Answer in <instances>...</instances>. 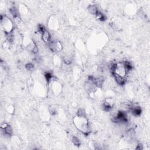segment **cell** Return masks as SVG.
Listing matches in <instances>:
<instances>
[{
    "mask_svg": "<svg viewBox=\"0 0 150 150\" xmlns=\"http://www.w3.org/2000/svg\"><path fill=\"white\" fill-rule=\"evenodd\" d=\"M87 9H88V11L90 13H91L92 15H94L95 16H96V15L99 12L97 7L94 5H90L88 6Z\"/></svg>",
    "mask_w": 150,
    "mask_h": 150,
    "instance_id": "9c48e42d",
    "label": "cell"
},
{
    "mask_svg": "<svg viewBox=\"0 0 150 150\" xmlns=\"http://www.w3.org/2000/svg\"><path fill=\"white\" fill-rule=\"evenodd\" d=\"M49 84V86L53 94L57 96L59 95L62 90V86L60 82L54 77H52V79L47 82Z\"/></svg>",
    "mask_w": 150,
    "mask_h": 150,
    "instance_id": "3957f363",
    "label": "cell"
},
{
    "mask_svg": "<svg viewBox=\"0 0 150 150\" xmlns=\"http://www.w3.org/2000/svg\"><path fill=\"white\" fill-rule=\"evenodd\" d=\"M75 127L84 135H87L91 131L88 120L86 114H77L73 120Z\"/></svg>",
    "mask_w": 150,
    "mask_h": 150,
    "instance_id": "6da1fadb",
    "label": "cell"
},
{
    "mask_svg": "<svg viewBox=\"0 0 150 150\" xmlns=\"http://www.w3.org/2000/svg\"><path fill=\"white\" fill-rule=\"evenodd\" d=\"M48 44H49V46L50 49L53 52H61V50H62L63 46H62V43L60 42L51 41Z\"/></svg>",
    "mask_w": 150,
    "mask_h": 150,
    "instance_id": "277c9868",
    "label": "cell"
},
{
    "mask_svg": "<svg viewBox=\"0 0 150 150\" xmlns=\"http://www.w3.org/2000/svg\"><path fill=\"white\" fill-rule=\"evenodd\" d=\"M18 11H19V15H23V16H26L29 13L28 8L24 4H20L19 6Z\"/></svg>",
    "mask_w": 150,
    "mask_h": 150,
    "instance_id": "ba28073f",
    "label": "cell"
},
{
    "mask_svg": "<svg viewBox=\"0 0 150 150\" xmlns=\"http://www.w3.org/2000/svg\"><path fill=\"white\" fill-rule=\"evenodd\" d=\"M113 105H114V101L112 98H106L103 102V107L105 111H108L112 108Z\"/></svg>",
    "mask_w": 150,
    "mask_h": 150,
    "instance_id": "5b68a950",
    "label": "cell"
},
{
    "mask_svg": "<svg viewBox=\"0 0 150 150\" xmlns=\"http://www.w3.org/2000/svg\"><path fill=\"white\" fill-rule=\"evenodd\" d=\"M48 26L49 29L56 30L59 28V22L57 20L53 17H51L48 21Z\"/></svg>",
    "mask_w": 150,
    "mask_h": 150,
    "instance_id": "8992f818",
    "label": "cell"
},
{
    "mask_svg": "<svg viewBox=\"0 0 150 150\" xmlns=\"http://www.w3.org/2000/svg\"><path fill=\"white\" fill-rule=\"evenodd\" d=\"M72 142L76 146H79L80 145V141L79 139L76 137H73L72 138Z\"/></svg>",
    "mask_w": 150,
    "mask_h": 150,
    "instance_id": "30bf717a",
    "label": "cell"
},
{
    "mask_svg": "<svg viewBox=\"0 0 150 150\" xmlns=\"http://www.w3.org/2000/svg\"><path fill=\"white\" fill-rule=\"evenodd\" d=\"M41 36H42V40L45 42V43H49L51 42V36L50 35L49 33V32L48 31H47L46 30H44L42 33H41Z\"/></svg>",
    "mask_w": 150,
    "mask_h": 150,
    "instance_id": "52a82bcc",
    "label": "cell"
},
{
    "mask_svg": "<svg viewBox=\"0 0 150 150\" xmlns=\"http://www.w3.org/2000/svg\"><path fill=\"white\" fill-rule=\"evenodd\" d=\"M1 25L2 30L6 36L11 35L14 29V25L12 21L6 15H1Z\"/></svg>",
    "mask_w": 150,
    "mask_h": 150,
    "instance_id": "7a4b0ae2",
    "label": "cell"
},
{
    "mask_svg": "<svg viewBox=\"0 0 150 150\" xmlns=\"http://www.w3.org/2000/svg\"><path fill=\"white\" fill-rule=\"evenodd\" d=\"M26 69H27L28 70H32V69L33 68V65L32 64H31V63H29V64H26Z\"/></svg>",
    "mask_w": 150,
    "mask_h": 150,
    "instance_id": "8fae6325",
    "label": "cell"
}]
</instances>
